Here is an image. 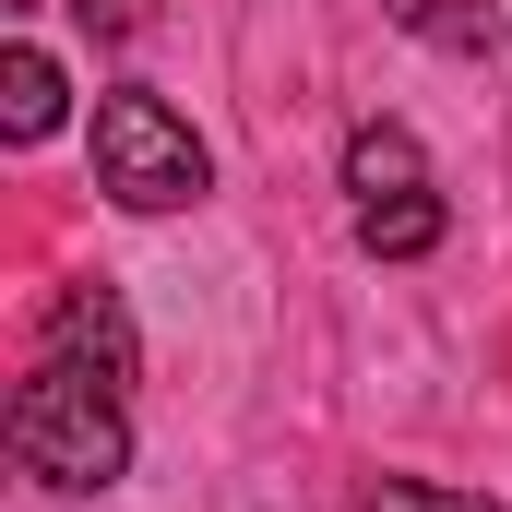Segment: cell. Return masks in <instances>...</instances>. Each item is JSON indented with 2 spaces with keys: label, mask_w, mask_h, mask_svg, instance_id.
<instances>
[{
  "label": "cell",
  "mask_w": 512,
  "mask_h": 512,
  "mask_svg": "<svg viewBox=\"0 0 512 512\" xmlns=\"http://www.w3.org/2000/svg\"><path fill=\"white\" fill-rule=\"evenodd\" d=\"M12 465L36 477V489H72V501H96V489H120L131 477V417H120V382H96V370H72V358H36L24 382H12Z\"/></svg>",
  "instance_id": "cell-1"
},
{
  "label": "cell",
  "mask_w": 512,
  "mask_h": 512,
  "mask_svg": "<svg viewBox=\"0 0 512 512\" xmlns=\"http://www.w3.org/2000/svg\"><path fill=\"white\" fill-rule=\"evenodd\" d=\"M96 191L120 203V215H179V203H203L215 191V155H203V131L179 120L167 96H96Z\"/></svg>",
  "instance_id": "cell-2"
},
{
  "label": "cell",
  "mask_w": 512,
  "mask_h": 512,
  "mask_svg": "<svg viewBox=\"0 0 512 512\" xmlns=\"http://www.w3.org/2000/svg\"><path fill=\"white\" fill-rule=\"evenodd\" d=\"M346 215H358V251L370 262H429L441 251V191H429V155L405 120H358L346 131Z\"/></svg>",
  "instance_id": "cell-3"
},
{
  "label": "cell",
  "mask_w": 512,
  "mask_h": 512,
  "mask_svg": "<svg viewBox=\"0 0 512 512\" xmlns=\"http://www.w3.org/2000/svg\"><path fill=\"white\" fill-rule=\"evenodd\" d=\"M36 358H72V370H96V382H120L143 370V334H131L120 286H60L48 310H36Z\"/></svg>",
  "instance_id": "cell-4"
},
{
  "label": "cell",
  "mask_w": 512,
  "mask_h": 512,
  "mask_svg": "<svg viewBox=\"0 0 512 512\" xmlns=\"http://www.w3.org/2000/svg\"><path fill=\"white\" fill-rule=\"evenodd\" d=\"M60 108H72L60 60H48V48H12V60H0V131H12V143H48Z\"/></svg>",
  "instance_id": "cell-5"
},
{
  "label": "cell",
  "mask_w": 512,
  "mask_h": 512,
  "mask_svg": "<svg viewBox=\"0 0 512 512\" xmlns=\"http://www.w3.org/2000/svg\"><path fill=\"white\" fill-rule=\"evenodd\" d=\"M405 36H429V48H453V60H489L501 48V0H382Z\"/></svg>",
  "instance_id": "cell-6"
},
{
  "label": "cell",
  "mask_w": 512,
  "mask_h": 512,
  "mask_svg": "<svg viewBox=\"0 0 512 512\" xmlns=\"http://www.w3.org/2000/svg\"><path fill=\"white\" fill-rule=\"evenodd\" d=\"M370 512H501L477 489H429V477H370Z\"/></svg>",
  "instance_id": "cell-7"
},
{
  "label": "cell",
  "mask_w": 512,
  "mask_h": 512,
  "mask_svg": "<svg viewBox=\"0 0 512 512\" xmlns=\"http://www.w3.org/2000/svg\"><path fill=\"white\" fill-rule=\"evenodd\" d=\"M72 12H84L96 36H143V24H155V0H72Z\"/></svg>",
  "instance_id": "cell-8"
}]
</instances>
